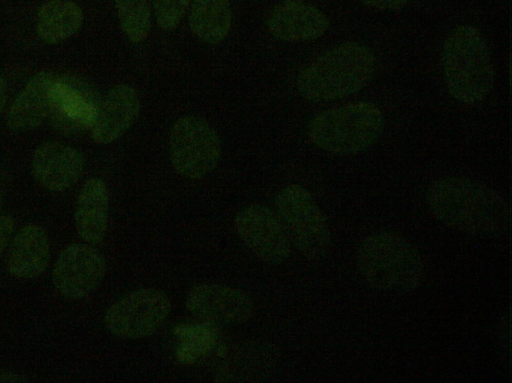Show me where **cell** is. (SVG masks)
Segmentation results:
<instances>
[{"mask_svg": "<svg viewBox=\"0 0 512 383\" xmlns=\"http://www.w3.org/2000/svg\"><path fill=\"white\" fill-rule=\"evenodd\" d=\"M426 202L432 215L454 230L499 237L510 226L508 202L495 190L465 177H443L430 184Z\"/></svg>", "mask_w": 512, "mask_h": 383, "instance_id": "6da1fadb", "label": "cell"}, {"mask_svg": "<svg viewBox=\"0 0 512 383\" xmlns=\"http://www.w3.org/2000/svg\"><path fill=\"white\" fill-rule=\"evenodd\" d=\"M371 50L357 42L341 43L311 62L298 75L296 87L310 101L344 98L361 90L375 70Z\"/></svg>", "mask_w": 512, "mask_h": 383, "instance_id": "7a4b0ae2", "label": "cell"}, {"mask_svg": "<svg viewBox=\"0 0 512 383\" xmlns=\"http://www.w3.org/2000/svg\"><path fill=\"white\" fill-rule=\"evenodd\" d=\"M356 266L371 287L390 293H406L423 279L420 254L402 236L380 231L367 236L359 245Z\"/></svg>", "mask_w": 512, "mask_h": 383, "instance_id": "3957f363", "label": "cell"}, {"mask_svg": "<svg viewBox=\"0 0 512 383\" xmlns=\"http://www.w3.org/2000/svg\"><path fill=\"white\" fill-rule=\"evenodd\" d=\"M442 66L449 94L464 104H475L492 90L494 69L485 39L473 26L461 25L447 36Z\"/></svg>", "mask_w": 512, "mask_h": 383, "instance_id": "277c9868", "label": "cell"}, {"mask_svg": "<svg viewBox=\"0 0 512 383\" xmlns=\"http://www.w3.org/2000/svg\"><path fill=\"white\" fill-rule=\"evenodd\" d=\"M383 128L384 116L379 107L359 101L317 114L309 124L308 135L326 152L354 155L373 145Z\"/></svg>", "mask_w": 512, "mask_h": 383, "instance_id": "5b68a950", "label": "cell"}, {"mask_svg": "<svg viewBox=\"0 0 512 383\" xmlns=\"http://www.w3.org/2000/svg\"><path fill=\"white\" fill-rule=\"evenodd\" d=\"M275 209L289 241L306 258L318 260L326 255L331 243L328 222L307 189L285 186L275 197Z\"/></svg>", "mask_w": 512, "mask_h": 383, "instance_id": "8992f818", "label": "cell"}, {"mask_svg": "<svg viewBox=\"0 0 512 383\" xmlns=\"http://www.w3.org/2000/svg\"><path fill=\"white\" fill-rule=\"evenodd\" d=\"M169 155L175 171L188 179H202L221 157V142L215 129L203 118L184 116L170 131Z\"/></svg>", "mask_w": 512, "mask_h": 383, "instance_id": "52a82bcc", "label": "cell"}, {"mask_svg": "<svg viewBox=\"0 0 512 383\" xmlns=\"http://www.w3.org/2000/svg\"><path fill=\"white\" fill-rule=\"evenodd\" d=\"M171 311L167 294L157 288H141L112 304L105 313L107 330L118 337L140 339L154 334Z\"/></svg>", "mask_w": 512, "mask_h": 383, "instance_id": "ba28073f", "label": "cell"}, {"mask_svg": "<svg viewBox=\"0 0 512 383\" xmlns=\"http://www.w3.org/2000/svg\"><path fill=\"white\" fill-rule=\"evenodd\" d=\"M101 102L91 83L75 75L56 76L50 92L47 119L65 135H76L92 128Z\"/></svg>", "mask_w": 512, "mask_h": 383, "instance_id": "9c48e42d", "label": "cell"}, {"mask_svg": "<svg viewBox=\"0 0 512 383\" xmlns=\"http://www.w3.org/2000/svg\"><path fill=\"white\" fill-rule=\"evenodd\" d=\"M234 225L243 244L263 262L276 264L289 257L290 241L276 213L266 206L243 208L236 214Z\"/></svg>", "mask_w": 512, "mask_h": 383, "instance_id": "30bf717a", "label": "cell"}, {"mask_svg": "<svg viewBox=\"0 0 512 383\" xmlns=\"http://www.w3.org/2000/svg\"><path fill=\"white\" fill-rule=\"evenodd\" d=\"M105 273V258L96 248L90 244L74 243L59 254L52 279L63 297L76 300L96 290Z\"/></svg>", "mask_w": 512, "mask_h": 383, "instance_id": "8fae6325", "label": "cell"}, {"mask_svg": "<svg viewBox=\"0 0 512 383\" xmlns=\"http://www.w3.org/2000/svg\"><path fill=\"white\" fill-rule=\"evenodd\" d=\"M186 308L196 318L217 325L232 326L248 321L254 303L244 291L220 284H200L190 289Z\"/></svg>", "mask_w": 512, "mask_h": 383, "instance_id": "7c38bea8", "label": "cell"}, {"mask_svg": "<svg viewBox=\"0 0 512 383\" xmlns=\"http://www.w3.org/2000/svg\"><path fill=\"white\" fill-rule=\"evenodd\" d=\"M266 25L280 40L302 42L324 35L329 19L320 9L302 0H283L270 11Z\"/></svg>", "mask_w": 512, "mask_h": 383, "instance_id": "4fadbf2b", "label": "cell"}, {"mask_svg": "<svg viewBox=\"0 0 512 383\" xmlns=\"http://www.w3.org/2000/svg\"><path fill=\"white\" fill-rule=\"evenodd\" d=\"M141 109L138 92L128 84L112 87L101 99L91 137L108 144L121 137L137 120Z\"/></svg>", "mask_w": 512, "mask_h": 383, "instance_id": "5bb4252c", "label": "cell"}, {"mask_svg": "<svg viewBox=\"0 0 512 383\" xmlns=\"http://www.w3.org/2000/svg\"><path fill=\"white\" fill-rule=\"evenodd\" d=\"M84 167V158L76 149L58 142L39 146L33 154L32 173L45 189L62 192L74 185Z\"/></svg>", "mask_w": 512, "mask_h": 383, "instance_id": "9a60e30c", "label": "cell"}, {"mask_svg": "<svg viewBox=\"0 0 512 383\" xmlns=\"http://www.w3.org/2000/svg\"><path fill=\"white\" fill-rule=\"evenodd\" d=\"M50 259V242L46 231L37 224H26L13 237L7 269L15 277L30 279L43 273Z\"/></svg>", "mask_w": 512, "mask_h": 383, "instance_id": "2e32d148", "label": "cell"}, {"mask_svg": "<svg viewBox=\"0 0 512 383\" xmlns=\"http://www.w3.org/2000/svg\"><path fill=\"white\" fill-rule=\"evenodd\" d=\"M55 77L52 72L42 71L30 78L10 106L7 125L12 131H30L47 119Z\"/></svg>", "mask_w": 512, "mask_h": 383, "instance_id": "e0dca14e", "label": "cell"}, {"mask_svg": "<svg viewBox=\"0 0 512 383\" xmlns=\"http://www.w3.org/2000/svg\"><path fill=\"white\" fill-rule=\"evenodd\" d=\"M75 227L78 235L88 244H99L105 237L109 219V195L104 181L89 178L77 198Z\"/></svg>", "mask_w": 512, "mask_h": 383, "instance_id": "ac0fdd59", "label": "cell"}, {"mask_svg": "<svg viewBox=\"0 0 512 383\" xmlns=\"http://www.w3.org/2000/svg\"><path fill=\"white\" fill-rule=\"evenodd\" d=\"M83 12L70 0H50L37 13V34L48 44L60 43L81 27Z\"/></svg>", "mask_w": 512, "mask_h": 383, "instance_id": "d6986e66", "label": "cell"}, {"mask_svg": "<svg viewBox=\"0 0 512 383\" xmlns=\"http://www.w3.org/2000/svg\"><path fill=\"white\" fill-rule=\"evenodd\" d=\"M231 18L229 0H193L188 21L196 37L208 44H217L227 36Z\"/></svg>", "mask_w": 512, "mask_h": 383, "instance_id": "ffe728a7", "label": "cell"}, {"mask_svg": "<svg viewBox=\"0 0 512 383\" xmlns=\"http://www.w3.org/2000/svg\"><path fill=\"white\" fill-rule=\"evenodd\" d=\"M120 26L133 43L145 40L150 32L151 12L147 0H115Z\"/></svg>", "mask_w": 512, "mask_h": 383, "instance_id": "44dd1931", "label": "cell"}, {"mask_svg": "<svg viewBox=\"0 0 512 383\" xmlns=\"http://www.w3.org/2000/svg\"><path fill=\"white\" fill-rule=\"evenodd\" d=\"M190 0H152L157 25L163 30L177 27L187 11Z\"/></svg>", "mask_w": 512, "mask_h": 383, "instance_id": "7402d4cb", "label": "cell"}, {"mask_svg": "<svg viewBox=\"0 0 512 383\" xmlns=\"http://www.w3.org/2000/svg\"><path fill=\"white\" fill-rule=\"evenodd\" d=\"M15 230V221L9 215L0 216V257Z\"/></svg>", "mask_w": 512, "mask_h": 383, "instance_id": "603a6c76", "label": "cell"}, {"mask_svg": "<svg viewBox=\"0 0 512 383\" xmlns=\"http://www.w3.org/2000/svg\"><path fill=\"white\" fill-rule=\"evenodd\" d=\"M367 6L380 10H397L402 8L408 0H359Z\"/></svg>", "mask_w": 512, "mask_h": 383, "instance_id": "cb8c5ba5", "label": "cell"}, {"mask_svg": "<svg viewBox=\"0 0 512 383\" xmlns=\"http://www.w3.org/2000/svg\"><path fill=\"white\" fill-rule=\"evenodd\" d=\"M27 381L22 375L6 371L0 370V382H25Z\"/></svg>", "mask_w": 512, "mask_h": 383, "instance_id": "d4e9b609", "label": "cell"}, {"mask_svg": "<svg viewBox=\"0 0 512 383\" xmlns=\"http://www.w3.org/2000/svg\"><path fill=\"white\" fill-rule=\"evenodd\" d=\"M7 97V85L4 77L0 74V114L5 106Z\"/></svg>", "mask_w": 512, "mask_h": 383, "instance_id": "484cf974", "label": "cell"}, {"mask_svg": "<svg viewBox=\"0 0 512 383\" xmlns=\"http://www.w3.org/2000/svg\"><path fill=\"white\" fill-rule=\"evenodd\" d=\"M0 208H1V197H0Z\"/></svg>", "mask_w": 512, "mask_h": 383, "instance_id": "4316f807", "label": "cell"}]
</instances>
